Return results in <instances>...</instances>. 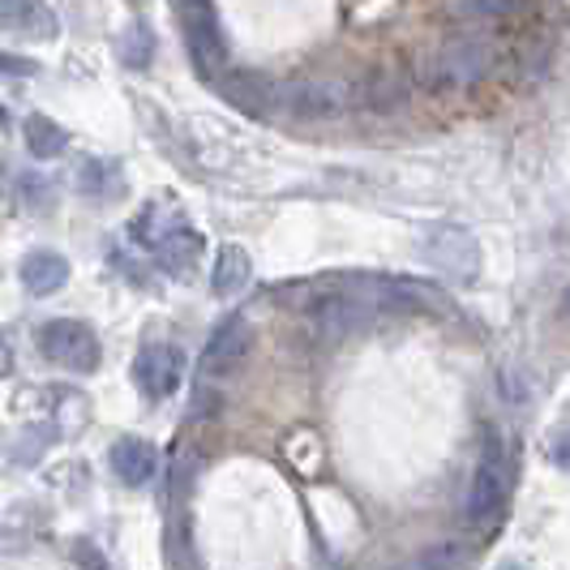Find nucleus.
Segmentation results:
<instances>
[{"label": "nucleus", "instance_id": "7ed1b4c3", "mask_svg": "<svg viewBox=\"0 0 570 570\" xmlns=\"http://www.w3.org/2000/svg\"><path fill=\"white\" fill-rule=\"evenodd\" d=\"M279 104L296 120H335L356 104V95L335 73H305V78L279 86Z\"/></svg>", "mask_w": 570, "mask_h": 570}, {"label": "nucleus", "instance_id": "9b49d317", "mask_svg": "<svg viewBox=\"0 0 570 570\" xmlns=\"http://www.w3.org/2000/svg\"><path fill=\"white\" fill-rule=\"evenodd\" d=\"M108 463H112L116 481L129 489L150 485V476L159 472V455H155V446L142 442V438H120V442H112Z\"/></svg>", "mask_w": 570, "mask_h": 570}, {"label": "nucleus", "instance_id": "f257e3e1", "mask_svg": "<svg viewBox=\"0 0 570 570\" xmlns=\"http://www.w3.org/2000/svg\"><path fill=\"white\" fill-rule=\"evenodd\" d=\"M493 73V43L476 30H459L438 43H429L425 52L412 60V78L442 95V90H468V86L485 82Z\"/></svg>", "mask_w": 570, "mask_h": 570}, {"label": "nucleus", "instance_id": "f8f14e48", "mask_svg": "<svg viewBox=\"0 0 570 570\" xmlns=\"http://www.w3.org/2000/svg\"><path fill=\"white\" fill-rule=\"evenodd\" d=\"M0 27L27 39H52L57 13L48 9V0H0Z\"/></svg>", "mask_w": 570, "mask_h": 570}, {"label": "nucleus", "instance_id": "9d476101", "mask_svg": "<svg viewBox=\"0 0 570 570\" xmlns=\"http://www.w3.org/2000/svg\"><path fill=\"white\" fill-rule=\"evenodd\" d=\"M373 322V305L361 296H322L309 309V326L317 340H347Z\"/></svg>", "mask_w": 570, "mask_h": 570}, {"label": "nucleus", "instance_id": "aec40b11", "mask_svg": "<svg viewBox=\"0 0 570 570\" xmlns=\"http://www.w3.org/2000/svg\"><path fill=\"white\" fill-rule=\"evenodd\" d=\"M155 57V35L146 22H134V27L125 30V39H120V60L129 65V69H146Z\"/></svg>", "mask_w": 570, "mask_h": 570}, {"label": "nucleus", "instance_id": "ddd939ff", "mask_svg": "<svg viewBox=\"0 0 570 570\" xmlns=\"http://www.w3.org/2000/svg\"><path fill=\"white\" fill-rule=\"evenodd\" d=\"M224 95H228L240 112H249V116L271 112V108L279 104V86L271 82V78H262V73H254V69L228 73V78H224Z\"/></svg>", "mask_w": 570, "mask_h": 570}, {"label": "nucleus", "instance_id": "4be33fe9", "mask_svg": "<svg viewBox=\"0 0 570 570\" xmlns=\"http://www.w3.org/2000/svg\"><path fill=\"white\" fill-rule=\"evenodd\" d=\"M108 185H116V171L104 159H86L82 171H78V189H82L86 198H99Z\"/></svg>", "mask_w": 570, "mask_h": 570}, {"label": "nucleus", "instance_id": "0eeeda50", "mask_svg": "<svg viewBox=\"0 0 570 570\" xmlns=\"http://www.w3.org/2000/svg\"><path fill=\"white\" fill-rule=\"evenodd\" d=\"M254 347V326L245 317H224L210 340L202 347V377H224V373H236V365H245Z\"/></svg>", "mask_w": 570, "mask_h": 570}, {"label": "nucleus", "instance_id": "6e6552de", "mask_svg": "<svg viewBox=\"0 0 570 570\" xmlns=\"http://www.w3.org/2000/svg\"><path fill=\"white\" fill-rule=\"evenodd\" d=\"M352 95H356V108H365V112H400L412 99V78L403 65H373L370 73L352 86Z\"/></svg>", "mask_w": 570, "mask_h": 570}, {"label": "nucleus", "instance_id": "5701e85b", "mask_svg": "<svg viewBox=\"0 0 570 570\" xmlns=\"http://www.w3.org/2000/svg\"><path fill=\"white\" fill-rule=\"evenodd\" d=\"M22 202L30 210H48L52 206V185L43 176H22Z\"/></svg>", "mask_w": 570, "mask_h": 570}, {"label": "nucleus", "instance_id": "20e7f679", "mask_svg": "<svg viewBox=\"0 0 570 570\" xmlns=\"http://www.w3.org/2000/svg\"><path fill=\"white\" fill-rule=\"evenodd\" d=\"M39 352L69 373H95L104 361V347L95 340V331L78 317H57L39 331Z\"/></svg>", "mask_w": 570, "mask_h": 570}, {"label": "nucleus", "instance_id": "a878e982", "mask_svg": "<svg viewBox=\"0 0 570 570\" xmlns=\"http://www.w3.org/2000/svg\"><path fill=\"white\" fill-rule=\"evenodd\" d=\"M78 553L86 558V553H90V544H78ZM90 570H104V558H90Z\"/></svg>", "mask_w": 570, "mask_h": 570}, {"label": "nucleus", "instance_id": "cd10ccee", "mask_svg": "<svg viewBox=\"0 0 570 570\" xmlns=\"http://www.w3.org/2000/svg\"><path fill=\"white\" fill-rule=\"evenodd\" d=\"M498 570H523V567H519V562H502Z\"/></svg>", "mask_w": 570, "mask_h": 570}, {"label": "nucleus", "instance_id": "4468645a", "mask_svg": "<svg viewBox=\"0 0 570 570\" xmlns=\"http://www.w3.org/2000/svg\"><path fill=\"white\" fill-rule=\"evenodd\" d=\"M65 279H69V262L52 254V249H35L22 262V287L30 296H52V292L65 287Z\"/></svg>", "mask_w": 570, "mask_h": 570}, {"label": "nucleus", "instance_id": "a211bd4d", "mask_svg": "<svg viewBox=\"0 0 570 570\" xmlns=\"http://www.w3.org/2000/svg\"><path fill=\"white\" fill-rule=\"evenodd\" d=\"M27 150H30V159H60L65 155V129H60L52 116H43V112H35L27 116Z\"/></svg>", "mask_w": 570, "mask_h": 570}, {"label": "nucleus", "instance_id": "dca6fc26", "mask_svg": "<svg viewBox=\"0 0 570 570\" xmlns=\"http://www.w3.org/2000/svg\"><path fill=\"white\" fill-rule=\"evenodd\" d=\"M537 0H451V13L459 22H514Z\"/></svg>", "mask_w": 570, "mask_h": 570}, {"label": "nucleus", "instance_id": "b1692460", "mask_svg": "<svg viewBox=\"0 0 570 570\" xmlns=\"http://www.w3.org/2000/svg\"><path fill=\"white\" fill-rule=\"evenodd\" d=\"M0 73H9V78H27V73H35V60L13 57V52H0Z\"/></svg>", "mask_w": 570, "mask_h": 570}, {"label": "nucleus", "instance_id": "c85d7f7f", "mask_svg": "<svg viewBox=\"0 0 570 570\" xmlns=\"http://www.w3.org/2000/svg\"><path fill=\"white\" fill-rule=\"evenodd\" d=\"M567 314H570V296H567Z\"/></svg>", "mask_w": 570, "mask_h": 570}, {"label": "nucleus", "instance_id": "bb28decb", "mask_svg": "<svg viewBox=\"0 0 570 570\" xmlns=\"http://www.w3.org/2000/svg\"><path fill=\"white\" fill-rule=\"evenodd\" d=\"M4 125H9V108H4V104H0V129H4Z\"/></svg>", "mask_w": 570, "mask_h": 570}, {"label": "nucleus", "instance_id": "423d86ee", "mask_svg": "<svg viewBox=\"0 0 570 570\" xmlns=\"http://www.w3.org/2000/svg\"><path fill=\"white\" fill-rule=\"evenodd\" d=\"M425 257L455 284H472L481 271V245L468 228H433L425 236Z\"/></svg>", "mask_w": 570, "mask_h": 570}, {"label": "nucleus", "instance_id": "39448f33", "mask_svg": "<svg viewBox=\"0 0 570 570\" xmlns=\"http://www.w3.org/2000/svg\"><path fill=\"white\" fill-rule=\"evenodd\" d=\"M180 18H185V43H189L194 65L202 73H215L228 57V39L219 30L215 4L210 0H180Z\"/></svg>", "mask_w": 570, "mask_h": 570}, {"label": "nucleus", "instance_id": "1a4fd4ad", "mask_svg": "<svg viewBox=\"0 0 570 570\" xmlns=\"http://www.w3.org/2000/svg\"><path fill=\"white\" fill-rule=\"evenodd\" d=\"M134 377L142 386V395L150 400H168L171 391L185 377V352L176 343H146L134 361Z\"/></svg>", "mask_w": 570, "mask_h": 570}, {"label": "nucleus", "instance_id": "2eb2a0df", "mask_svg": "<svg viewBox=\"0 0 570 570\" xmlns=\"http://www.w3.org/2000/svg\"><path fill=\"white\" fill-rule=\"evenodd\" d=\"M254 279V262L249 254L240 249V245H224L219 257H215V275H210V287L219 292V296H236V292H245Z\"/></svg>", "mask_w": 570, "mask_h": 570}, {"label": "nucleus", "instance_id": "6ab92c4d", "mask_svg": "<svg viewBox=\"0 0 570 570\" xmlns=\"http://www.w3.org/2000/svg\"><path fill=\"white\" fill-rule=\"evenodd\" d=\"M134 240L138 245H146V249H159L164 245V236H168V206H159V202H150V206H142V215L134 219Z\"/></svg>", "mask_w": 570, "mask_h": 570}, {"label": "nucleus", "instance_id": "f03ea898", "mask_svg": "<svg viewBox=\"0 0 570 570\" xmlns=\"http://www.w3.org/2000/svg\"><path fill=\"white\" fill-rule=\"evenodd\" d=\"M511 455H507V446H502V438L498 433H489L485 438V455L476 463V472H472V485H468V502H463V519L472 523V528H493L502 511H507V502H511Z\"/></svg>", "mask_w": 570, "mask_h": 570}, {"label": "nucleus", "instance_id": "f3484780", "mask_svg": "<svg viewBox=\"0 0 570 570\" xmlns=\"http://www.w3.org/2000/svg\"><path fill=\"white\" fill-rule=\"evenodd\" d=\"M198 257H202V236L194 228H185V224H176V228L164 236V245H159V262H164L168 271H176V275H189Z\"/></svg>", "mask_w": 570, "mask_h": 570}, {"label": "nucleus", "instance_id": "412c9836", "mask_svg": "<svg viewBox=\"0 0 570 570\" xmlns=\"http://www.w3.org/2000/svg\"><path fill=\"white\" fill-rule=\"evenodd\" d=\"M198 463H202V455L194 451V446H180L176 451V459H171V485H168V498L180 507V498L189 493V481H194V472H198Z\"/></svg>", "mask_w": 570, "mask_h": 570}, {"label": "nucleus", "instance_id": "393cba45", "mask_svg": "<svg viewBox=\"0 0 570 570\" xmlns=\"http://www.w3.org/2000/svg\"><path fill=\"white\" fill-rule=\"evenodd\" d=\"M553 459H558L562 468H570V433H567V438H558V442H553Z\"/></svg>", "mask_w": 570, "mask_h": 570}]
</instances>
